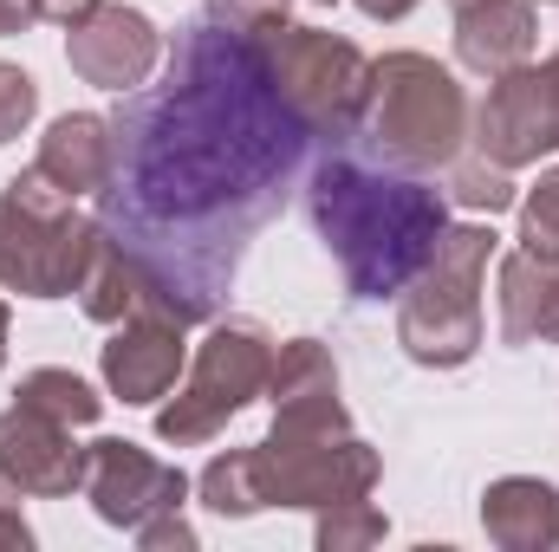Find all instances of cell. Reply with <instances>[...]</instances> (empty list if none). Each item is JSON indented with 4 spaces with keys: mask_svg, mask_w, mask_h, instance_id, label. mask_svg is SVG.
Wrapping results in <instances>:
<instances>
[{
    "mask_svg": "<svg viewBox=\"0 0 559 552\" xmlns=\"http://www.w3.org/2000/svg\"><path fill=\"white\" fill-rule=\"evenodd\" d=\"M111 137L118 156L98 189V228L182 325L215 319L312 143L274 92L261 33H241L222 7L195 13L163 79L124 92Z\"/></svg>",
    "mask_w": 559,
    "mask_h": 552,
    "instance_id": "6da1fadb",
    "label": "cell"
},
{
    "mask_svg": "<svg viewBox=\"0 0 559 552\" xmlns=\"http://www.w3.org/2000/svg\"><path fill=\"white\" fill-rule=\"evenodd\" d=\"M306 215L325 254L338 261L352 299H397L429 267L449 228L442 189L397 169H371L365 156H345V149L319 156L306 182Z\"/></svg>",
    "mask_w": 559,
    "mask_h": 552,
    "instance_id": "7a4b0ae2",
    "label": "cell"
},
{
    "mask_svg": "<svg viewBox=\"0 0 559 552\" xmlns=\"http://www.w3.org/2000/svg\"><path fill=\"white\" fill-rule=\"evenodd\" d=\"M495 261L488 221H449L429 267L397 299V345L423 371H455L481 351V274Z\"/></svg>",
    "mask_w": 559,
    "mask_h": 552,
    "instance_id": "3957f363",
    "label": "cell"
},
{
    "mask_svg": "<svg viewBox=\"0 0 559 552\" xmlns=\"http://www.w3.org/2000/svg\"><path fill=\"white\" fill-rule=\"evenodd\" d=\"M468 124H475L468 92L429 52H384L371 65L365 137H371V149H384V163H404V169L455 163Z\"/></svg>",
    "mask_w": 559,
    "mask_h": 552,
    "instance_id": "277c9868",
    "label": "cell"
},
{
    "mask_svg": "<svg viewBox=\"0 0 559 552\" xmlns=\"http://www.w3.org/2000/svg\"><path fill=\"white\" fill-rule=\"evenodd\" d=\"M267 371H274V332L261 319H215L189 364V384L156 410V435L169 448L215 442L254 397H267Z\"/></svg>",
    "mask_w": 559,
    "mask_h": 552,
    "instance_id": "5b68a950",
    "label": "cell"
},
{
    "mask_svg": "<svg viewBox=\"0 0 559 552\" xmlns=\"http://www.w3.org/2000/svg\"><path fill=\"white\" fill-rule=\"evenodd\" d=\"M267 46V72L286 111L312 131V137H352L365 131V105H371V59L325 33V26H274L261 33Z\"/></svg>",
    "mask_w": 559,
    "mask_h": 552,
    "instance_id": "8992f818",
    "label": "cell"
},
{
    "mask_svg": "<svg viewBox=\"0 0 559 552\" xmlns=\"http://www.w3.org/2000/svg\"><path fill=\"white\" fill-rule=\"evenodd\" d=\"M254 475H261L267 507L319 514L338 501H365L378 488L384 461L352 429H267V442H254Z\"/></svg>",
    "mask_w": 559,
    "mask_h": 552,
    "instance_id": "52a82bcc",
    "label": "cell"
},
{
    "mask_svg": "<svg viewBox=\"0 0 559 552\" xmlns=\"http://www.w3.org/2000/svg\"><path fill=\"white\" fill-rule=\"evenodd\" d=\"M98 241H105V228L85 221L79 208L39 215V208L0 195V286L20 292V299H66V292H79Z\"/></svg>",
    "mask_w": 559,
    "mask_h": 552,
    "instance_id": "ba28073f",
    "label": "cell"
},
{
    "mask_svg": "<svg viewBox=\"0 0 559 552\" xmlns=\"http://www.w3.org/2000/svg\"><path fill=\"white\" fill-rule=\"evenodd\" d=\"M475 149L501 169H527L559 149V65H514L488 85L475 111Z\"/></svg>",
    "mask_w": 559,
    "mask_h": 552,
    "instance_id": "9c48e42d",
    "label": "cell"
},
{
    "mask_svg": "<svg viewBox=\"0 0 559 552\" xmlns=\"http://www.w3.org/2000/svg\"><path fill=\"white\" fill-rule=\"evenodd\" d=\"M85 501L98 507L105 527L138 533L143 520H156V514H182L189 475L156 461L150 448L124 442V435H105V442H92V461H85Z\"/></svg>",
    "mask_w": 559,
    "mask_h": 552,
    "instance_id": "30bf717a",
    "label": "cell"
},
{
    "mask_svg": "<svg viewBox=\"0 0 559 552\" xmlns=\"http://www.w3.org/2000/svg\"><path fill=\"white\" fill-rule=\"evenodd\" d=\"M156 59H163V33L150 26V13H138V7L98 0L92 13H79L66 26V65L85 85H98V92H118L124 98V92L150 85Z\"/></svg>",
    "mask_w": 559,
    "mask_h": 552,
    "instance_id": "8fae6325",
    "label": "cell"
},
{
    "mask_svg": "<svg viewBox=\"0 0 559 552\" xmlns=\"http://www.w3.org/2000/svg\"><path fill=\"white\" fill-rule=\"evenodd\" d=\"M85 461H92V448H79L66 422H52L39 410H20V404L0 416V475L20 494L66 501V494L85 488Z\"/></svg>",
    "mask_w": 559,
    "mask_h": 552,
    "instance_id": "7c38bea8",
    "label": "cell"
},
{
    "mask_svg": "<svg viewBox=\"0 0 559 552\" xmlns=\"http://www.w3.org/2000/svg\"><path fill=\"white\" fill-rule=\"evenodd\" d=\"M182 319H169V312H131L118 332H111V345H105V384H111V397L118 404H156V397H169L176 391V377H182V358H189V345H182Z\"/></svg>",
    "mask_w": 559,
    "mask_h": 552,
    "instance_id": "4fadbf2b",
    "label": "cell"
},
{
    "mask_svg": "<svg viewBox=\"0 0 559 552\" xmlns=\"http://www.w3.org/2000/svg\"><path fill=\"white\" fill-rule=\"evenodd\" d=\"M267 404H274V429H352V416L338 404V364L319 338L274 345Z\"/></svg>",
    "mask_w": 559,
    "mask_h": 552,
    "instance_id": "5bb4252c",
    "label": "cell"
},
{
    "mask_svg": "<svg viewBox=\"0 0 559 552\" xmlns=\"http://www.w3.org/2000/svg\"><path fill=\"white\" fill-rule=\"evenodd\" d=\"M540 46V20L534 0H475L455 7V59L481 79H501L514 65H527Z\"/></svg>",
    "mask_w": 559,
    "mask_h": 552,
    "instance_id": "9a60e30c",
    "label": "cell"
},
{
    "mask_svg": "<svg viewBox=\"0 0 559 552\" xmlns=\"http://www.w3.org/2000/svg\"><path fill=\"white\" fill-rule=\"evenodd\" d=\"M111 156H118L111 118H98V111H66V118L46 124L33 169H39L52 189H66V195L79 202V195H98V189L111 182Z\"/></svg>",
    "mask_w": 559,
    "mask_h": 552,
    "instance_id": "2e32d148",
    "label": "cell"
},
{
    "mask_svg": "<svg viewBox=\"0 0 559 552\" xmlns=\"http://www.w3.org/2000/svg\"><path fill=\"white\" fill-rule=\"evenodd\" d=\"M481 527L501 552H547L559 547V494L534 475H501L481 494Z\"/></svg>",
    "mask_w": 559,
    "mask_h": 552,
    "instance_id": "e0dca14e",
    "label": "cell"
},
{
    "mask_svg": "<svg viewBox=\"0 0 559 552\" xmlns=\"http://www.w3.org/2000/svg\"><path fill=\"white\" fill-rule=\"evenodd\" d=\"M501 338L508 345H559V261L514 248L501 261Z\"/></svg>",
    "mask_w": 559,
    "mask_h": 552,
    "instance_id": "ac0fdd59",
    "label": "cell"
},
{
    "mask_svg": "<svg viewBox=\"0 0 559 552\" xmlns=\"http://www.w3.org/2000/svg\"><path fill=\"white\" fill-rule=\"evenodd\" d=\"M79 305H85V319L92 325H124L131 312H169L163 305V292L150 286V274H143L138 261L105 235L98 241V254H92V267H85V279H79ZM176 319V312H169Z\"/></svg>",
    "mask_w": 559,
    "mask_h": 552,
    "instance_id": "d6986e66",
    "label": "cell"
},
{
    "mask_svg": "<svg viewBox=\"0 0 559 552\" xmlns=\"http://www.w3.org/2000/svg\"><path fill=\"white\" fill-rule=\"evenodd\" d=\"M13 397H20V410H39V416H52V422H66V429H85V422H98V410H105V397H98L85 377L59 371V364L26 371Z\"/></svg>",
    "mask_w": 559,
    "mask_h": 552,
    "instance_id": "ffe728a7",
    "label": "cell"
},
{
    "mask_svg": "<svg viewBox=\"0 0 559 552\" xmlns=\"http://www.w3.org/2000/svg\"><path fill=\"white\" fill-rule=\"evenodd\" d=\"M195 494H202V507H209V514H222V520H248V514H261L267 501H261L254 448H228V455H215V461L202 468Z\"/></svg>",
    "mask_w": 559,
    "mask_h": 552,
    "instance_id": "44dd1931",
    "label": "cell"
},
{
    "mask_svg": "<svg viewBox=\"0 0 559 552\" xmlns=\"http://www.w3.org/2000/svg\"><path fill=\"white\" fill-rule=\"evenodd\" d=\"M384 533H391V520H384L371 501H338V507H319V552L378 547Z\"/></svg>",
    "mask_w": 559,
    "mask_h": 552,
    "instance_id": "7402d4cb",
    "label": "cell"
},
{
    "mask_svg": "<svg viewBox=\"0 0 559 552\" xmlns=\"http://www.w3.org/2000/svg\"><path fill=\"white\" fill-rule=\"evenodd\" d=\"M449 195H455L462 208H475V215H501V208H514V169H501V163H488V156L455 163Z\"/></svg>",
    "mask_w": 559,
    "mask_h": 552,
    "instance_id": "603a6c76",
    "label": "cell"
},
{
    "mask_svg": "<svg viewBox=\"0 0 559 552\" xmlns=\"http://www.w3.org/2000/svg\"><path fill=\"white\" fill-rule=\"evenodd\" d=\"M521 248L540 254V261H559V163L527 189V202H521Z\"/></svg>",
    "mask_w": 559,
    "mask_h": 552,
    "instance_id": "cb8c5ba5",
    "label": "cell"
},
{
    "mask_svg": "<svg viewBox=\"0 0 559 552\" xmlns=\"http://www.w3.org/2000/svg\"><path fill=\"white\" fill-rule=\"evenodd\" d=\"M33 111H39V85H33V72L0 65V143L20 137V131L33 124Z\"/></svg>",
    "mask_w": 559,
    "mask_h": 552,
    "instance_id": "d4e9b609",
    "label": "cell"
},
{
    "mask_svg": "<svg viewBox=\"0 0 559 552\" xmlns=\"http://www.w3.org/2000/svg\"><path fill=\"white\" fill-rule=\"evenodd\" d=\"M241 33H274V26H286V13H293V0H215Z\"/></svg>",
    "mask_w": 559,
    "mask_h": 552,
    "instance_id": "484cf974",
    "label": "cell"
},
{
    "mask_svg": "<svg viewBox=\"0 0 559 552\" xmlns=\"http://www.w3.org/2000/svg\"><path fill=\"white\" fill-rule=\"evenodd\" d=\"M138 547L143 552H189L195 547V527H189L182 514H156V520L138 527Z\"/></svg>",
    "mask_w": 559,
    "mask_h": 552,
    "instance_id": "4316f807",
    "label": "cell"
},
{
    "mask_svg": "<svg viewBox=\"0 0 559 552\" xmlns=\"http://www.w3.org/2000/svg\"><path fill=\"white\" fill-rule=\"evenodd\" d=\"M26 547H33V527L20 514V488L0 475V552H26Z\"/></svg>",
    "mask_w": 559,
    "mask_h": 552,
    "instance_id": "83f0119b",
    "label": "cell"
},
{
    "mask_svg": "<svg viewBox=\"0 0 559 552\" xmlns=\"http://www.w3.org/2000/svg\"><path fill=\"white\" fill-rule=\"evenodd\" d=\"M33 20H39L33 0H0V39H7V33H26Z\"/></svg>",
    "mask_w": 559,
    "mask_h": 552,
    "instance_id": "f1b7e54d",
    "label": "cell"
},
{
    "mask_svg": "<svg viewBox=\"0 0 559 552\" xmlns=\"http://www.w3.org/2000/svg\"><path fill=\"white\" fill-rule=\"evenodd\" d=\"M33 7H39V20H59V26H72V20H79V13H92L98 0H33Z\"/></svg>",
    "mask_w": 559,
    "mask_h": 552,
    "instance_id": "f546056e",
    "label": "cell"
},
{
    "mask_svg": "<svg viewBox=\"0 0 559 552\" xmlns=\"http://www.w3.org/2000/svg\"><path fill=\"white\" fill-rule=\"evenodd\" d=\"M358 13L365 20H404V13H417V0H358Z\"/></svg>",
    "mask_w": 559,
    "mask_h": 552,
    "instance_id": "4dcf8cb0",
    "label": "cell"
},
{
    "mask_svg": "<svg viewBox=\"0 0 559 552\" xmlns=\"http://www.w3.org/2000/svg\"><path fill=\"white\" fill-rule=\"evenodd\" d=\"M0 364H7V299H0Z\"/></svg>",
    "mask_w": 559,
    "mask_h": 552,
    "instance_id": "1f68e13d",
    "label": "cell"
},
{
    "mask_svg": "<svg viewBox=\"0 0 559 552\" xmlns=\"http://www.w3.org/2000/svg\"><path fill=\"white\" fill-rule=\"evenodd\" d=\"M455 7H475V0H455Z\"/></svg>",
    "mask_w": 559,
    "mask_h": 552,
    "instance_id": "d6a6232c",
    "label": "cell"
},
{
    "mask_svg": "<svg viewBox=\"0 0 559 552\" xmlns=\"http://www.w3.org/2000/svg\"><path fill=\"white\" fill-rule=\"evenodd\" d=\"M312 7H332V0H312Z\"/></svg>",
    "mask_w": 559,
    "mask_h": 552,
    "instance_id": "836d02e7",
    "label": "cell"
},
{
    "mask_svg": "<svg viewBox=\"0 0 559 552\" xmlns=\"http://www.w3.org/2000/svg\"><path fill=\"white\" fill-rule=\"evenodd\" d=\"M534 7H540V0H534Z\"/></svg>",
    "mask_w": 559,
    "mask_h": 552,
    "instance_id": "e575fe53",
    "label": "cell"
},
{
    "mask_svg": "<svg viewBox=\"0 0 559 552\" xmlns=\"http://www.w3.org/2000/svg\"><path fill=\"white\" fill-rule=\"evenodd\" d=\"M554 59H559V52H554Z\"/></svg>",
    "mask_w": 559,
    "mask_h": 552,
    "instance_id": "d590c367",
    "label": "cell"
},
{
    "mask_svg": "<svg viewBox=\"0 0 559 552\" xmlns=\"http://www.w3.org/2000/svg\"><path fill=\"white\" fill-rule=\"evenodd\" d=\"M554 65H559V59H554Z\"/></svg>",
    "mask_w": 559,
    "mask_h": 552,
    "instance_id": "8d00e7d4",
    "label": "cell"
}]
</instances>
